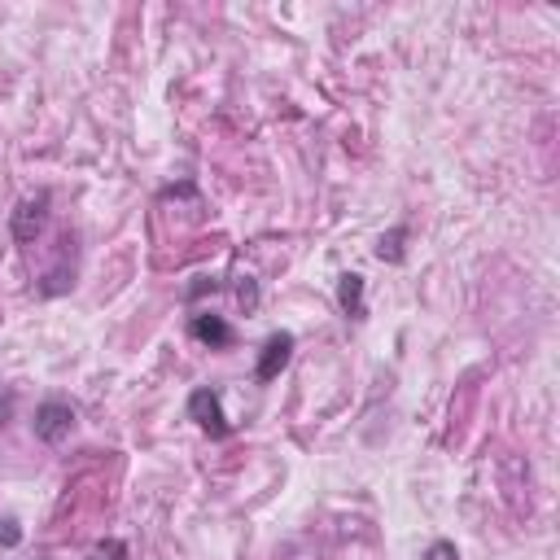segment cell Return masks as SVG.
Wrapping results in <instances>:
<instances>
[{"instance_id":"cell-1","label":"cell","mask_w":560,"mask_h":560,"mask_svg":"<svg viewBox=\"0 0 560 560\" xmlns=\"http://www.w3.org/2000/svg\"><path fill=\"white\" fill-rule=\"evenodd\" d=\"M48 206H52V192H48V188H39V192H31V197L18 201V210L9 214V232H13L18 245L39 241V232H44V223H48Z\"/></svg>"},{"instance_id":"cell-2","label":"cell","mask_w":560,"mask_h":560,"mask_svg":"<svg viewBox=\"0 0 560 560\" xmlns=\"http://www.w3.org/2000/svg\"><path fill=\"white\" fill-rule=\"evenodd\" d=\"M31 429H35V438H39V442L57 446V442H66V438H70V429H74V407H70V402H61V398H44V402L35 407Z\"/></svg>"},{"instance_id":"cell-3","label":"cell","mask_w":560,"mask_h":560,"mask_svg":"<svg viewBox=\"0 0 560 560\" xmlns=\"http://www.w3.org/2000/svg\"><path fill=\"white\" fill-rule=\"evenodd\" d=\"M188 420H197V429L210 433V438H228V429H232L228 416H223V398L210 385H201V389L188 394Z\"/></svg>"},{"instance_id":"cell-4","label":"cell","mask_w":560,"mask_h":560,"mask_svg":"<svg viewBox=\"0 0 560 560\" xmlns=\"http://www.w3.org/2000/svg\"><path fill=\"white\" fill-rule=\"evenodd\" d=\"M289 354H293V332H271L267 341H262V354H258V368H254V381L258 385H267V381H276L280 372H284V363H289Z\"/></svg>"},{"instance_id":"cell-5","label":"cell","mask_w":560,"mask_h":560,"mask_svg":"<svg viewBox=\"0 0 560 560\" xmlns=\"http://www.w3.org/2000/svg\"><path fill=\"white\" fill-rule=\"evenodd\" d=\"M70 284H74V236L66 232V236H61V245H57V262H52V271L44 276L39 293H44V298H52V293H66Z\"/></svg>"},{"instance_id":"cell-6","label":"cell","mask_w":560,"mask_h":560,"mask_svg":"<svg viewBox=\"0 0 560 560\" xmlns=\"http://www.w3.org/2000/svg\"><path fill=\"white\" fill-rule=\"evenodd\" d=\"M188 332L201 341V346H210V350H228L232 346V324L223 319V315H210V311H201V315H192V324H188Z\"/></svg>"},{"instance_id":"cell-7","label":"cell","mask_w":560,"mask_h":560,"mask_svg":"<svg viewBox=\"0 0 560 560\" xmlns=\"http://www.w3.org/2000/svg\"><path fill=\"white\" fill-rule=\"evenodd\" d=\"M337 306H341L350 319H363V315H368V306H363V276H359V271H346V276L337 280Z\"/></svg>"},{"instance_id":"cell-8","label":"cell","mask_w":560,"mask_h":560,"mask_svg":"<svg viewBox=\"0 0 560 560\" xmlns=\"http://www.w3.org/2000/svg\"><path fill=\"white\" fill-rule=\"evenodd\" d=\"M402 241H407V228L385 232V236L376 241V258H381V262H398V258H402Z\"/></svg>"},{"instance_id":"cell-9","label":"cell","mask_w":560,"mask_h":560,"mask_svg":"<svg viewBox=\"0 0 560 560\" xmlns=\"http://www.w3.org/2000/svg\"><path fill=\"white\" fill-rule=\"evenodd\" d=\"M88 560H127V547H122L118 538H109V542H96Z\"/></svg>"},{"instance_id":"cell-10","label":"cell","mask_w":560,"mask_h":560,"mask_svg":"<svg viewBox=\"0 0 560 560\" xmlns=\"http://www.w3.org/2000/svg\"><path fill=\"white\" fill-rule=\"evenodd\" d=\"M424 560H459V551H455V542H446V538H438V542H429V551H424Z\"/></svg>"},{"instance_id":"cell-11","label":"cell","mask_w":560,"mask_h":560,"mask_svg":"<svg viewBox=\"0 0 560 560\" xmlns=\"http://www.w3.org/2000/svg\"><path fill=\"white\" fill-rule=\"evenodd\" d=\"M236 298H241L245 311H254V306H258V289H254V280H245V284L236 289Z\"/></svg>"},{"instance_id":"cell-12","label":"cell","mask_w":560,"mask_h":560,"mask_svg":"<svg viewBox=\"0 0 560 560\" xmlns=\"http://www.w3.org/2000/svg\"><path fill=\"white\" fill-rule=\"evenodd\" d=\"M4 416H9V398L0 402V429H4Z\"/></svg>"}]
</instances>
